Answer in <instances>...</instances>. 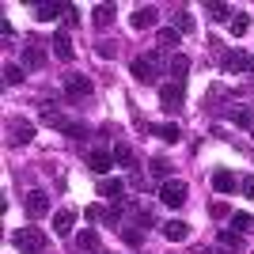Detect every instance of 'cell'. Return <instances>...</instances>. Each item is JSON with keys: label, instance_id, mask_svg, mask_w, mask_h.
Masks as SVG:
<instances>
[{"label": "cell", "instance_id": "cell-1", "mask_svg": "<svg viewBox=\"0 0 254 254\" xmlns=\"http://www.w3.org/2000/svg\"><path fill=\"white\" fill-rule=\"evenodd\" d=\"M11 247L23 254H42L46 251V232L42 228H15L11 232Z\"/></svg>", "mask_w": 254, "mask_h": 254}, {"label": "cell", "instance_id": "cell-2", "mask_svg": "<svg viewBox=\"0 0 254 254\" xmlns=\"http://www.w3.org/2000/svg\"><path fill=\"white\" fill-rule=\"evenodd\" d=\"M159 57H163L159 50H152V53H140V57H133L129 72L137 76V84H156V76H159Z\"/></svg>", "mask_w": 254, "mask_h": 254}, {"label": "cell", "instance_id": "cell-3", "mask_svg": "<svg viewBox=\"0 0 254 254\" xmlns=\"http://www.w3.org/2000/svg\"><path fill=\"white\" fill-rule=\"evenodd\" d=\"M159 103H163L167 114H179L182 106H186V84H179V80L163 84V87H159Z\"/></svg>", "mask_w": 254, "mask_h": 254}, {"label": "cell", "instance_id": "cell-4", "mask_svg": "<svg viewBox=\"0 0 254 254\" xmlns=\"http://www.w3.org/2000/svg\"><path fill=\"white\" fill-rule=\"evenodd\" d=\"M186 182L182 179H167L163 182V186H159V201L167 205V209H182V205H186Z\"/></svg>", "mask_w": 254, "mask_h": 254}, {"label": "cell", "instance_id": "cell-5", "mask_svg": "<svg viewBox=\"0 0 254 254\" xmlns=\"http://www.w3.org/2000/svg\"><path fill=\"white\" fill-rule=\"evenodd\" d=\"M34 140V126L27 118H11L8 122V144L11 148H23V144H31Z\"/></svg>", "mask_w": 254, "mask_h": 254}, {"label": "cell", "instance_id": "cell-6", "mask_svg": "<svg viewBox=\"0 0 254 254\" xmlns=\"http://www.w3.org/2000/svg\"><path fill=\"white\" fill-rule=\"evenodd\" d=\"M91 91H95V87H91V80H87V76H80V72H68L64 76V95L72 99H91Z\"/></svg>", "mask_w": 254, "mask_h": 254}, {"label": "cell", "instance_id": "cell-7", "mask_svg": "<svg viewBox=\"0 0 254 254\" xmlns=\"http://www.w3.org/2000/svg\"><path fill=\"white\" fill-rule=\"evenodd\" d=\"M87 167L95 171V175H106V179H110V167H114V148H91L87 152Z\"/></svg>", "mask_w": 254, "mask_h": 254}, {"label": "cell", "instance_id": "cell-8", "mask_svg": "<svg viewBox=\"0 0 254 254\" xmlns=\"http://www.w3.org/2000/svg\"><path fill=\"white\" fill-rule=\"evenodd\" d=\"M224 68H228V72H239V76H254V57L243 53V50H228Z\"/></svg>", "mask_w": 254, "mask_h": 254}, {"label": "cell", "instance_id": "cell-9", "mask_svg": "<svg viewBox=\"0 0 254 254\" xmlns=\"http://www.w3.org/2000/svg\"><path fill=\"white\" fill-rule=\"evenodd\" d=\"M23 209H27L31 220L46 216V212H50V197H46V190H31V193H27V201H23Z\"/></svg>", "mask_w": 254, "mask_h": 254}, {"label": "cell", "instance_id": "cell-10", "mask_svg": "<svg viewBox=\"0 0 254 254\" xmlns=\"http://www.w3.org/2000/svg\"><path fill=\"white\" fill-rule=\"evenodd\" d=\"M129 23H133V31H148V27H156V23H159V11L152 8V4H140V8L129 15Z\"/></svg>", "mask_w": 254, "mask_h": 254}, {"label": "cell", "instance_id": "cell-11", "mask_svg": "<svg viewBox=\"0 0 254 254\" xmlns=\"http://www.w3.org/2000/svg\"><path fill=\"white\" fill-rule=\"evenodd\" d=\"M53 57L57 61H72V34H68V27H57V34H53Z\"/></svg>", "mask_w": 254, "mask_h": 254}, {"label": "cell", "instance_id": "cell-12", "mask_svg": "<svg viewBox=\"0 0 254 254\" xmlns=\"http://www.w3.org/2000/svg\"><path fill=\"white\" fill-rule=\"evenodd\" d=\"M72 224H76V212H72V209L53 212V232L61 235V239H68V235H72Z\"/></svg>", "mask_w": 254, "mask_h": 254}, {"label": "cell", "instance_id": "cell-13", "mask_svg": "<svg viewBox=\"0 0 254 254\" xmlns=\"http://www.w3.org/2000/svg\"><path fill=\"white\" fill-rule=\"evenodd\" d=\"M34 15H38L42 23H53L57 15H68V4H61V0H50V4H38V8H34Z\"/></svg>", "mask_w": 254, "mask_h": 254}, {"label": "cell", "instance_id": "cell-14", "mask_svg": "<svg viewBox=\"0 0 254 254\" xmlns=\"http://www.w3.org/2000/svg\"><path fill=\"white\" fill-rule=\"evenodd\" d=\"M99 232L95 228H84V232H76V251H87V254H95L99 251Z\"/></svg>", "mask_w": 254, "mask_h": 254}, {"label": "cell", "instance_id": "cell-15", "mask_svg": "<svg viewBox=\"0 0 254 254\" xmlns=\"http://www.w3.org/2000/svg\"><path fill=\"white\" fill-rule=\"evenodd\" d=\"M122 190H126L122 179H103L99 182V197H106V201H122Z\"/></svg>", "mask_w": 254, "mask_h": 254}, {"label": "cell", "instance_id": "cell-16", "mask_svg": "<svg viewBox=\"0 0 254 254\" xmlns=\"http://www.w3.org/2000/svg\"><path fill=\"white\" fill-rule=\"evenodd\" d=\"M159 232L167 235L171 243H182V239L190 235V224H186V220H167V224H163V228H159Z\"/></svg>", "mask_w": 254, "mask_h": 254}, {"label": "cell", "instance_id": "cell-17", "mask_svg": "<svg viewBox=\"0 0 254 254\" xmlns=\"http://www.w3.org/2000/svg\"><path fill=\"white\" fill-rule=\"evenodd\" d=\"M235 186H239V179H235L232 171H216V175H212V190L216 193H232Z\"/></svg>", "mask_w": 254, "mask_h": 254}, {"label": "cell", "instance_id": "cell-18", "mask_svg": "<svg viewBox=\"0 0 254 254\" xmlns=\"http://www.w3.org/2000/svg\"><path fill=\"white\" fill-rule=\"evenodd\" d=\"M114 163H122V167H129V171H137V156H133V148H129L126 140H118V144H114Z\"/></svg>", "mask_w": 254, "mask_h": 254}, {"label": "cell", "instance_id": "cell-19", "mask_svg": "<svg viewBox=\"0 0 254 254\" xmlns=\"http://www.w3.org/2000/svg\"><path fill=\"white\" fill-rule=\"evenodd\" d=\"M152 137L167 140V144H179V140H182V129L175 126V122H167V126H152Z\"/></svg>", "mask_w": 254, "mask_h": 254}, {"label": "cell", "instance_id": "cell-20", "mask_svg": "<svg viewBox=\"0 0 254 254\" xmlns=\"http://www.w3.org/2000/svg\"><path fill=\"white\" fill-rule=\"evenodd\" d=\"M232 122H235V126H243V129H251L254 126V103H239L232 110Z\"/></svg>", "mask_w": 254, "mask_h": 254}, {"label": "cell", "instance_id": "cell-21", "mask_svg": "<svg viewBox=\"0 0 254 254\" xmlns=\"http://www.w3.org/2000/svg\"><path fill=\"white\" fill-rule=\"evenodd\" d=\"M23 64H27V68H42L46 64V53H42V46H23Z\"/></svg>", "mask_w": 254, "mask_h": 254}, {"label": "cell", "instance_id": "cell-22", "mask_svg": "<svg viewBox=\"0 0 254 254\" xmlns=\"http://www.w3.org/2000/svg\"><path fill=\"white\" fill-rule=\"evenodd\" d=\"M171 23H175V31H179V34H190L193 31V15L186 8H175V11H171Z\"/></svg>", "mask_w": 254, "mask_h": 254}, {"label": "cell", "instance_id": "cell-23", "mask_svg": "<svg viewBox=\"0 0 254 254\" xmlns=\"http://www.w3.org/2000/svg\"><path fill=\"white\" fill-rule=\"evenodd\" d=\"M186 72H190V57H186V53H175V57H171V76H175L179 84H186Z\"/></svg>", "mask_w": 254, "mask_h": 254}, {"label": "cell", "instance_id": "cell-24", "mask_svg": "<svg viewBox=\"0 0 254 254\" xmlns=\"http://www.w3.org/2000/svg\"><path fill=\"white\" fill-rule=\"evenodd\" d=\"M175 46H179V31H175V27L159 31V38H156V50H159V53H171Z\"/></svg>", "mask_w": 254, "mask_h": 254}, {"label": "cell", "instance_id": "cell-25", "mask_svg": "<svg viewBox=\"0 0 254 254\" xmlns=\"http://www.w3.org/2000/svg\"><path fill=\"white\" fill-rule=\"evenodd\" d=\"M122 239H126L129 247H140L144 243V228H137V220H129L126 228H122Z\"/></svg>", "mask_w": 254, "mask_h": 254}, {"label": "cell", "instance_id": "cell-26", "mask_svg": "<svg viewBox=\"0 0 254 254\" xmlns=\"http://www.w3.org/2000/svg\"><path fill=\"white\" fill-rule=\"evenodd\" d=\"M216 239H220V247H228V251H235V254L243 251V235H239V232H228V228H224Z\"/></svg>", "mask_w": 254, "mask_h": 254}, {"label": "cell", "instance_id": "cell-27", "mask_svg": "<svg viewBox=\"0 0 254 254\" xmlns=\"http://www.w3.org/2000/svg\"><path fill=\"white\" fill-rule=\"evenodd\" d=\"M4 84H8V87L23 84V64H15V61H8V64H4Z\"/></svg>", "mask_w": 254, "mask_h": 254}, {"label": "cell", "instance_id": "cell-28", "mask_svg": "<svg viewBox=\"0 0 254 254\" xmlns=\"http://www.w3.org/2000/svg\"><path fill=\"white\" fill-rule=\"evenodd\" d=\"M114 4H99L95 8V27H110V23H114Z\"/></svg>", "mask_w": 254, "mask_h": 254}, {"label": "cell", "instance_id": "cell-29", "mask_svg": "<svg viewBox=\"0 0 254 254\" xmlns=\"http://www.w3.org/2000/svg\"><path fill=\"white\" fill-rule=\"evenodd\" d=\"M205 11H209V15H212V19H216V23H224V19H228V15H235V11L228 8V4H216V0H209V4H205Z\"/></svg>", "mask_w": 254, "mask_h": 254}, {"label": "cell", "instance_id": "cell-30", "mask_svg": "<svg viewBox=\"0 0 254 254\" xmlns=\"http://www.w3.org/2000/svg\"><path fill=\"white\" fill-rule=\"evenodd\" d=\"M247 31H251V19H247V11H235V15H232V34H235V38H243Z\"/></svg>", "mask_w": 254, "mask_h": 254}, {"label": "cell", "instance_id": "cell-31", "mask_svg": "<svg viewBox=\"0 0 254 254\" xmlns=\"http://www.w3.org/2000/svg\"><path fill=\"white\" fill-rule=\"evenodd\" d=\"M251 228H254V220L247 216V212H235V216H232V232L243 235V232H251Z\"/></svg>", "mask_w": 254, "mask_h": 254}, {"label": "cell", "instance_id": "cell-32", "mask_svg": "<svg viewBox=\"0 0 254 254\" xmlns=\"http://www.w3.org/2000/svg\"><path fill=\"white\" fill-rule=\"evenodd\" d=\"M152 179H163V182H167V171H171V163H167V159H152Z\"/></svg>", "mask_w": 254, "mask_h": 254}, {"label": "cell", "instance_id": "cell-33", "mask_svg": "<svg viewBox=\"0 0 254 254\" xmlns=\"http://www.w3.org/2000/svg\"><path fill=\"white\" fill-rule=\"evenodd\" d=\"M239 190H243V193H247V197H254V175H247V179H243V182H239Z\"/></svg>", "mask_w": 254, "mask_h": 254}, {"label": "cell", "instance_id": "cell-34", "mask_svg": "<svg viewBox=\"0 0 254 254\" xmlns=\"http://www.w3.org/2000/svg\"><path fill=\"white\" fill-rule=\"evenodd\" d=\"M84 216H87V220H99V216H103V205H87Z\"/></svg>", "mask_w": 254, "mask_h": 254}]
</instances>
